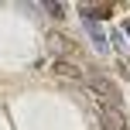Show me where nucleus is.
<instances>
[{"instance_id":"nucleus-1","label":"nucleus","mask_w":130,"mask_h":130,"mask_svg":"<svg viewBox=\"0 0 130 130\" xmlns=\"http://www.w3.org/2000/svg\"><path fill=\"white\" fill-rule=\"evenodd\" d=\"M79 14H82V27L89 31V38H92V45H96V52H106V48H110V38L103 34L99 21H96V17H89V14H86V7H79Z\"/></svg>"},{"instance_id":"nucleus-4","label":"nucleus","mask_w":130,"mask_h":130,"mask_svg":"<svg viewBox=\"0 0 130 130\" xmlns=\"http://www.w3.org/2000/svg\"><path fill=\"white\" fill-rule=\"evenodd\" d=\"M48 45H52V52H55V58H62L65 62V55H69V48H72V41L69 38H62V34H48Z\"/></svg>"},{"instance_id":"nucleus-2","label":"nucleus","mask_w":130,"mask_h":130,"mask_svg":"<svg viewBox=\"0 0 130 130\" xmlns=\"http://www.w3.org/2000/svg\"><path fill=\"white\" fill-rule=\"evenodd\" d=\"M99 127L103 130H127V120L120 110H113V106H99Z\"/></svg>"},{"instance_id":"nucleus-6","label":"nucleus","mask_w":130,"mask_h":130,"mask_svg":"<svg viewBox=\"0 0 130 130\" xmlns=\"http://www.w3.org/2000/svg\"><path fill=\"white\" fill-rule=\"evenodd\" d=\"M113 45H117L120 52H130V48H127V41H123V34H113Z\"/></svg>"},{"instance_id":"nucleus-5","label":"nucleus","mask_w":130,"mask_h":130,"mask_svg":"<svg viewBox=\"0 0 130 130\" xmlns=\"http://www.w3.org/2000/svg\"><path fill=\"white\" fill-rule=\"evenodd\" d=\"M45 10L52 14V17H62V14H65V7H62V4H45Z\"/></svg>"},{"instance_id":"nucleus-7","label":"nucleus","mask_w":130,"mask_h":130,"mask_svg":"<svg viewBox=\"0 0 130 130\" xmlns=\"http://www.w3.org/2000/svg\"><path fill=\"white\" fill-rule=\"evenodd\" d=\"M120 72H123V79H130V65H127V58H120Z\"/></svg>"},{"instance_id":"nucleus-8","label":"nucleus","mask_w":130,"mask_h":130,"mask_svg":"<svg viewBox=\"0 0 130 130\" xmlns=\"http://www.w3.org/2000/svg\"><path fill=\"white\" fill-rule=\"evenodd\" d=\"M123 34H127V38H130V21H123Z\"/></svg>"},{"instance_id":"nucleus-3","label":"nucleus","mask_w":130,"mask_h":130,"mask_svg":"<svg viewBox=\"0 0 130 130\" xmlns=\"http://www.w3.org/2000/svg\"><path fill=\"white\" fill-rule=\"evenodd\" d=\"M52 72H55L58 79H65V82L79 79V65H72V62H62V58H55V62H52Z\"/></svg>"}]
</instances>
